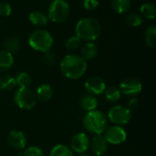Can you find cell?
Listing matches in <instances>:
<instances>
[{
	"mask_svg": "<svg viewBox=\"0 0 156 156\" xmlns=\"http://www.w3.org/2000/svg\"><path fill=\"white\" fill-rule=\"evenodd\" d=\"M59 69L64 77L69 80L81 78L87 69V61L76 54L66 55L60 61Z\"/></svg>",
	"mask_w": 156,
	"mask_h": 156,
	"instance_id": "obj_1",
	"label": "cell"
},
{
	"mask_svg": "<svg viewBox=\"0 0 156 156\" xmlns=\"http://www.w3.org/2000/svg\"><path fill=\"white\" fill-rule=\"evenodd\" d=\"M76 36L80 40L87 42L94 41L101 34V24L92 17H83L80 19L75 27Z\"/></svg>",
	"mask_w": 156,
	"mask_h": 156,
	"instance_id": "obj_2",
	"label": "cell"
},
{
	"mask_svg": "<svg viewBox=\"0 0 156 156\" xmlns=\"http://www.w3.org/2000/svg\"><path fill=\"white\" fill-rule=\"evenodd\" d=\"M108 118L101 111L88 112L83 118V125L85 129L95 135L102 134L107 129Z\"/></svg>",
	"mask_w": 156,
	"mask_h": 156,
	"instance_id": "obj_3",
	"label": "cell"
},
{
	"mask_svg": "<svg viewBox=\"0 0 156 156\" xmlns=\"http://www.w3.org/2000/svg\"><path fill=\"white\" fill-rule=\"evenodd\" d=\"M28 44L33 49L44 53L50 50L53 45V37L48 31L45 29H37L29 35Z\"/></svg>",
	"mask_w": 156,
	"mask_h": 156,
	"instance_id": "obj_4",
	"label": "cell"
},
{
	"mask_svg": "<svg viewBox=\"0 0 156 156\" xmlns=\"http://www.w3.org/2000/svg\"><path fill=\"white\" fill-rule=\"evenodd\" d=\"M48 18L54 23L65 22L70 14V7L66 0H53L48 7Z\"/></svg>",
	"mask_w": 156,
	"mask_h": 156,
	"instance_id": "obj_5",
	"label": "cell"
},
{
	"mask_svg": "<svg viewBox=\"0 0 156 156\" xmlns=\"http://www.w3.org/2000/svg\"><path fill=\"white\" fill-rule=\"evenodd\" d=\"M16 105L22 110H31L37 104L36 93L29 88H19L14 95Z\"/></svg>",
	"mask_w": 156,
	"mask_h": 156,
	"instance_id": "obj_6",
	"label": "cell"
},
{
	"mask_svg": "<svg viewBox=\"0 0 156 156\" xmlns=\"http://www.w3.org/2000/svg\"><path fill=\"white\" fill-rule=\"evenodd\" d=\"M107 118L112 123H114V125L122 126L127 124L131 121L132 112L127 107L115 105L109 110Z\"/></svg>",
	"mask_w": 156,
	"mask_h": 156,
	"instance_id": "obj_7",
	"label": "cell"
},
{
	"mask_svg": "<svg viewBox=\"0 0 156 156\" xmlns=\"http://www.w3.org/2000/svg\"><path fill=\"white\" fill-rule=\"evenodd\" d=\"M104 137L108 144L118 145L122 144L126 141L127 138V133L126 131L119 125H113L111 127H107L105 130Z\"/></svg>",
	"mask_w": 156,
	"mask_h": 156,
	"instance_id": "obj_8",
	"label": "cell"
},
{
	"mask_svg": "<svg viewBox=\"0 0 156 156\" xmlns=\"http://www.w3.org/2000/svg\"><path fill=\"white\" fill-rule=\"evenodd\" d=\"M120 91L128 97H135L143 90L142 82L136 78H127L120 83Z\"/></svg>",
	"mask_w": 156,
	"mask_h": 156,
	"instance_id": "obj_9",
	"label": "cell"
},
{
	"mask_svg": "<svg viewBox=\"0 0 156 156\" xmlns=\"http://www.w3.org/2000/svg\"><path fill=\"white\" fill-rule=\"evenodd\" d=\"M90 138L84 133H79L72 136L70 140V149L73 153L79 154H84L90 148Z\"/></svg>",
	"mask_w": 156,
	"mask_h": 156,
	"instance_id": "obj_10",
	"label": "cell"
},
{
	"mask_svg": "<svg viewBox=\"0 0 156 156\" xmlns=\"http://www.w3.org/2000/svg\"><path fill=\"white\" fill-rule=\"evenodd\" d=\"M84 87L89 94L94 96L102 94L107 88L104 80L99 76H91L88 78L85 81Z\"/></svg>",
	"mask_w": 156,
	"mask_h": 156,
	"instance_id": "obj_11",
	"label": "cell"
},
{
	"mask_svg": "<svg viewBox=\"0 0 156 156\" xmlns=\"http://www.w3.org/2000/svg\"><path fill=\"white\" fill-rule=\"evenodd\" d=\"M7 142L12 148L16 150H23L27 145V137L21 131L13 130L8 133Z\"/></svg>",
	"mask_w": 156,
	"mask_h": 156,
	"instance_id": "obj_12",
	"label": "cell"
},
{
	"mask_svg": "<svg viewBox=\"0 0 156 156\" xmlns=\"http://www.w3.org/2000/svg\"><path fill=\"white\" fill-rule=\"evenodd\" d=\"M108 145L109 144L102 134L95 135L90 144L92 153L96 156H102L105 154L108 150Z\"/></svg>",
	"mask_w": 156,
	"mask_h": 156,
	"instance_id": "obj_13",
	"label": "cell"
},
{
	"mask_svg": "<svg viewBox=\"0 0 156 156\" xmlns=\"http://www.w3.org/2000/svg\"><path fill=\"white\" fill-rule=\"evenodd\" d=\"M98 50V46L94 42H87L80 48V57H82L85 60L92 59L97 56Z\"/></svg>",
	"mask_w": 156,
	"mask_h": 156,
	"instance_id": "obj_14",
	"label": "cell"
},
{
	"mask_svg": "<svg viewBox=\"0 0 156 156\" xmlns=\"http://www.w3.org/2000/svg\"><path fill=\"white\" fill-rule=\"evenodd\" d=\"M36 97L41 102H48L53 97V89L48 84H42L37 89Z\"/></svg>",
	"mask_w": 156,
	"mask_h": 156,
	"instance_id": "obj_15",
	"label": "cell"
},
{
	"mask_svg": "<svg viewBox=\"0 0 156 156\" xmlns=\"http://www.w3.org/2000/svg\"><path fill=\"white\" fill-rule=\"evenodd\" d=\"M80 105L81 109L84 110L85 112H91V111L96 110V108L98 106V100L96 99V97L94 95L87 94L80 99Z\"/></svg>",
	"mask_w": 156,
	"mask_h": 156,
	"instance_id": "obj_16",
	"label": "cell"
},
{
	"mask_svg": "<svg viewBox=\"0 0 156 156\" xmlns=\"http://www.w3.org/2000/svg\"><path fill=\"white\" fill-rule=\"evenodd\" d=\"M14 64V57L12 53L5 50L0 51V73L5 72L12 68Z\"/></svg>",
	"mask_w": 156,
	"mask_h": 156,
	"instance_id": "obj_17",
	"label": "cell"
},
{
	"mask_svg": "<svg viewBox=\"0 0 156 156\" xmlns=\"http://www.w3.org/2000/svg\"><path fill=\"white\" fill-rule=\"evenodd\" d=\"M28 20L37 27H44L48 24L47 16L40 11H33L28 15Z\"/></svg>",
	"mask_w": 156,
	"mask_h": 156,
	"instance_id": "obj_18",
	"label": "cell"
},
{
	"mask_svg": "<svg viewBox=\"0 0 156 156\" xmlns=\"http://www.w3.org/2000/svg\"><path fill=\"white\" fill-rule=\"evenodd\" d=\"M3 48L5 51L9 53L16 52L21 48V42L20 40L16 37H8L5 38V40L3 43Z\"/></svg>",
	"mask_w": 156,
	"mask_h": 156,
	"instance_id": "obj_19",
	"label": "cell"
},
{
	"mask_svg": "<svg viewBox=\"0 0 156 156\" xmlns=\"http://www.w3.org/2000/svg\"><path fill=\"white\" fill-rule=\"evenodd\" d=\"M104 94H105L106 100L112 103L119 101L122 97V93H121L119 88L114 87V86H110V87L106 88L104 90Z\"/></svg>",
	"mask_w": 156,
	"mask_h": 156,
	"instance_id": "obj_20",
	"label": "cell"
},
{
	"mask_svg": "<svg viewBox=\"0 0 156 156\" xmlns=\"http://www.w3.org/2000/svg\"><path fill=\"white\" fill-rule=\"evenodd\" d=\"M145 43L150 48H154L156 46V26L151 25L147 27L144 32Z\"/></svg>",
	"mask_w": 156,
	"mask_h": 156,
	"instance_id": "obj_21",
	"label": "cell"
},
{
	"mask_svg": "<svg viewBox=\"0 0 156 156\" xmlns=\"http://www.w3.org/2000/svg\"><path fill=\"white\" fill-rule=\"evenodd\" d=\"M131 0H112V6L118 14H123L130 9Z\"/></svg>",
	"mask_w": 156,
	"mask_h": 156,
	"instance_id": "obj_22",
	"label": "cell"
},
{
	"mask_svg": "<svg viewBox=\"0 0 156 156\" xmlns=\"http://www.w3.org/2000/svg\"><path fill=\"white\" fill-rule=\"evenodd\" d=\"M16 86V80L11 75L0 76V90H10Z\"/></svg>",
	"mask_w": 156,
	"mask_h": 156,
	"instance_id": "obj_23",
	"label": "cell"
},
{
	"mask_svg": "<svg viewBox=\"0 0 156 156\" xmlns=\"http://www.w3.org/2000/svg\"><path fill=\"white\" fill-rule=\"evenodd\" d=\"M49 156H74L73 152L65 144H58L52 148Z\"/></svg>",
	"mask_w": 156,
	"mask_h": 156,
	"instance_id": "obj_24",
	"label": "cell"
},
{
	"mask_svg": "<svg viewBox=\"0 0 156 156\" xmlns=\"http://www.w3.org/2000/svg\"><path fill=\"white\" fill-rule=\"evenodd\" d=\"M15 80H16V84L20 88H28L32 83V78L30 74L25 71L18 73L15 78Z\"/></svg>",
	"mask_w": 156,
	"mask_h": 156,
	"instance_id": "obj_25",
	"label": "cell"
},
{
	"mask_svg": "<svg viewBox=\"0 0 156 156\" xmlns=\"http://www.w3.org/2000/svg\"><path fill=\"white\" fill-rule=\"evenodd\" d=\"M140 11L144 16H145L148 19H154L155 18L156 9L153 3L146 2L141 5Z\"/></svg>",
	"mask_w": 156,
	"mask_h": 156,
	"instance_id": "obj_26",
	"label": "cell"
},
{
	"mask_svg": "<svg viewBox=\"0 0 156 156\" xmlns=\"http://www.w3.org/2000/svg\"><path fill=\"white\" fill-rule=\"evenodd\" d=\"M125 22L130 27H139L143 23V18L136 13H131L125 16Z\"/></svg>",
	"mask_w": 156,
	"mask_h": 156,
	"instance_id": "obj_27",
	"label": "cell"
},
{
	"mask_svg": "<svg viewBox=\"0 0 156 156\" xmlns=\"http://www.w3.org/2000/svg\"><path fill=\"white\" fill-rule=\"evenodd\" d=\"M80 44H81V40L77 36H73V37H69V39H67L65 46L69 51L73 52V51H76L77 49L80 48Z\"/></svg>",
	"mask_w": 156,
	"mask_h": 156,
	"instance_id": "obj_28",
	"label": "cell"
},
{
	"mask_svg": "<svg viewBox=\"0 0 156 156\" xmlns=\"http://www.w3.org/2000/svg\"><path fill=\"white\" fill-rule=\"evenodd\" d=\"M24 156H45L43 151L37 147V146H31L29 148H27L24 154H23Z\"/></svg>",
	"mask_w": 156,
	"mask_h": 156,
	"instance_id": "obj_29",
	"label": "cell"
},
{
	"mask_svg": "<svg viewBox=\"0 0 156 156\" xmlns=\"http://www.w3.org/2000/svg\"><path fill=\"white\" fill-rule=\"evenodd\" d=\"M43 61L46 65L48 66H52L53 64H55L56 62V56L55 54L48 50V51H46L44 52V55H43Z\"/></svg>",
	"mask_w": 156,
	"mask_h": 156,
	"instance_id": "obj_30",
	"label": "cell"
},
{
	"mask_svg": "<svg viewBox=\"0 0 156 156\" xmlns=\"http://www.w3.org/2000/svg\"><path fill=\"white\" fill-rule=\"evenodd\" d=\"M12 13V7L11 5L7 2H2L0 3V16H8Z\"/></svg>",
	"mask_w": 156,
	"mask_h": 156,
	"instance_id": "obj_31",
	"label": "cell"
},
{
	"mask_svg": "<svg viewBox=\"0 0 156 156\" xmlns=\"http://www.w3.org/2000/svg\"><path fill=\"white\" fill-rule=\"evenodd\" d=\"M99 6L98 0H83V7L88 11H94Z\"/></svg>",
	"mask_w": 156,
	"mask_h": 156,
	"instance_id": "obj_32",
	"label": "cell"
},
{
	"mask_svg": "<svg viewBox=\"0 0 156 156\" xmlns=\"http://www.w3.org/2000/svg\"><path fill=\"white\" fill-rule=\"evenodd\" d=\"M139 107V101L136 99V98H133L132 100H130V101L128 102V106H127V108L131 111V112H133V111H135V110H137V108Z\"/></svg>",
	"mask_w": 156,
	"mask_h": 156,
	"instance_id": "obj_33",
	"label": "cell"
},
{
	"mask_svg": "<svg viewBox=\"0 0 156 156\" xmlns=\"http://www.w3.org/2000/svg\"><path fill=\"white\" fill-rule=\"evenodd\" d=\"M79 156H90V155H89V154H80Z\"/></svg>",
	"mask_w": 156,
	"mask_h": 156,
	"instance_id": "obj_34",
	"label": "cell"
}]
</instances>
